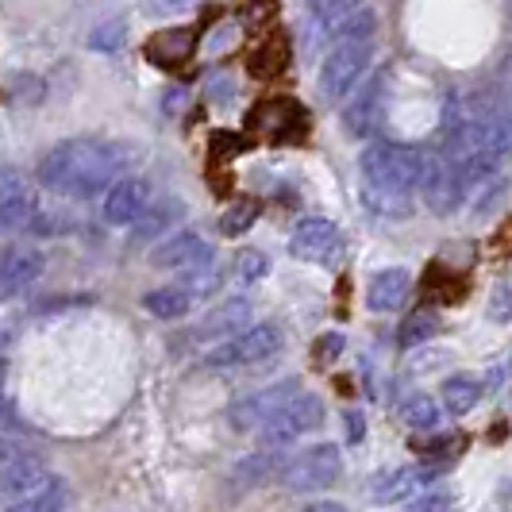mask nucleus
<instances>
[{
	"label": "nucleus",
	"instance_id": "nucleus-3",
	"mask_svg": "<svg viewBox=\"0 0 512 512\" xmlns=\"http://www.w3.org/2000/svg\"><path fill=\"white\" fill-rule=\"evenodd\" d=\"M374 58V35H339L320 66V93L324 101H343L362 81L366 66Z\"/></svg>",
	"mask_w": 512,
	"mask_h": 512
},
{
	"label": "nucleus",
	"instance_id": "nucleus-6",
	"mask_svg": "<svg viewBox=\"0 0 512 512\" xmlns=\"http://www.w3.org/2000/svg\"><path fill=\"white\" fill-rule=\"evenodd\" d=\"M58 482V474L47 470V462L31 451H20L16 443H0V493L4 501H20L31 493H43Z\"/></svg>",
	"mask_w": 512,
	"mask_h": 512
},
{
	"label": "nucleus",
	"instance_id": "nucleus-1",
	"mask_svg": "<svg viewBox=\"0 0 512 512\" xmlns=\"http://www.w3.org/2000/svg\"><path fill=\"white\" fill-rule=\"evenodd\" d=\"M124 166H128V151L120 143L81 135V139H66L43 154L39 185L58 193V197L89 201V197L108 193L120 181Z\"/></svg>",
	"mask_w": 512,
	"mask_h": 512
},
{
	"label": "nucleus",
	"instance_id": "nucleus-20",
	"mask_svg": "<svg viewBox=\"0 0 512 512\" xmlns=\"http://www.w3.org/2000/svg\"><path fill=\"white\" fill-rule=\"evenodd\" d=\"M362 8V0H308V24L316 39H332V31L343 20H351Z\"/></svg>",
	"mask_w": 512,
	"mask_h": 512
},
{
	"label": "nucleus",
	"instance_id": "nucleus-26",
	"mask_svg": "<svg viewBox=\"0 0 512 512\" xmlns=\"http://www.w3.org/2000/svg\"><path fill=\"white\" fill-rule=\"evenodd\" d=\"M66 501H70V489L58 478L51 489L43 493H31V497H20V501H8L4 512H66Z\"/></svg>",
	"mask_w": 512,
	"mask_h": 512
},
{
	"label": "nucleus",
	"instance_id": "nucleus-8",
	"mask_svg": "<svg viewBox=\"0 0 512 512\" xmlns=\"http://www.w3.org/2000/svg\"><path fill=\"white\" fill-rule=\"evenodd\" d=\"M385 97H389V77L370 74L351 89V97L343 104V128L355 139H370L374 131L382 128L385 120Z\"/></svg>",
	"mask_w": 512,
	"mask_h": 512
},
{
	"label": "nucleus",
	"instance_id": "nucleus-40",
	"mask_svg": "<svg viewBox=\"0 0 512 512\" xmlns=\"http://www.w3.org/2000/svg\"><path fill=\"white\" fill-rule=\"evenodd\" d=\"M231 93H235L231 81H212V101H231Z\"/></svg>",
	"mask_w": 512,
	"mask_h": 512
},
{
	"label": "nucleus",
	"instance_id": "nucleus-28",
	"mask_svg": "<svg viewBox=\"0 0 512 512\" xmlns=\"http://www.w3.org/2000/svg\"><path fill=\"white\" fill-rule=\"evenodd\" d=\"M258 220V205L255 201H235V205L224 208V216H220V231L224 235H243V231H251Z\"/></svg>",
	"mask_w": 512,
	"mask_h": 512
},
{
	"label": "nucleus",
	"instance_id": "nucleus-32",
	"mask_svg": "<svg viewBox=\"0 0 512 512\" xmlns=\"http://www.w3.org/2000/svg\"><path fill=\"white\" fill-rule=\"evenodd\" d=\"M235 270H239L243 282H258V278L270 274V258L262 255V251H243V255L235 258Z\"/></svg>",
	"mask_w": 512,
	"mask_h": 512
},
{
	"label": "nucleus",
	"instance_id": "nucleus-35",
	"mask_svg": "<svg viewBox=\"0 0 512 512\" xmlns=\"http://www.w3.org/2000/svg\"><path fill=\"white\" fill-rule=\"evenodd\" d=\"M239 43V24H216L212 27V35H208V43H205V51L216 58V54H228L231 47Z\"/></svg>",
	"mask_w": 512,
	"mask_h": 512
},
{
	"label": "nucleus",
	"instance_id": "nucleus-11",
	"mask_svg": "<svg viewBox=\"0 0 512 512\" xmlns=\"http://www.w3.org/2000/svg\"><path fill=\"white\" fill-rule=\"evenodd\" d=\"M35 216H39V201H35V189L24 170H16V166L0 170V235L31 231Z\"/></svg>",
	"mask_w": 512,
	"mask_h": 512
},
{
	"label": "nucleus",
	"instance_id": "nucleus-17",
	"mask_svg": "<svg viewBox=\"0 0 512 512\" xmlns=\"http://www.w3.org/2000/svg\"><path fill=\"white\" fill-rule=\"evenodd\" d=\"M412 297V274L401 270V266H389V270H378L370 285H366V305L374 312H397L405 308Z\"/></svg>",
	"mask_w": 512,
	"mask_h": 512
},
{
	"label": "nucleus",
	"instance_id": "nucleus-22",
	"mask_svg": "<svg viewBox=\"0 0 512 512\" xmlns=\"http://www.w3.org/2000/svg\"><path fill=\"white\" fill-rule=\"evenodd\" d=\"M143 305L158 320H181L193 308V289L189 285H162V289H154V293L143 297Z\"/></svg>",
	"mask_w": 512,
	"mask_h": 512
},
{
	"label": "nucleus",
	"instance_id": "nucleus-23",
	"mask_svg": "<svg viewBox=\"0 0 512 512\" xmlns=\"http://www.w3.org/2000/svg\"><path fill=\"white\" fill-rule=\"evenodd\" d=\"M247 320H251V305L247 301H228V305H220L216 312H208V320L193 335L197 339H220V335L228 332H239Z\"/></svg>",
	"mask_w": 512,
	"mask_h": 512
},
{
	"label": "nucleus",
	"instance_id": "nucleus-37",
	"mask_svg": "<svg viewBox=\"0 0 512 512\" xmlns=\"http://www.w3.org/2000/svg\"><path fill=\"white\" fill-rule=\"evenodd\" d=\"M489 320H493V324H509L512 320V285H497V289H493Z\"/></svg>",
	"mask_w": 512,
	"mask_h": 512
},
{
	"label": "nucleus",
	"instance_id": "nucleus-10",
	"mask_svg": "<svg viewBox=\"0 0 512 512\" xmlns=\"http://www.w3.org/2000/svg\"><path fill=\"white\" fill-rule=\"evenodd\" d=\"M301 393V385L293 382H278V385H266V389H258L251 397H243V401H235L228 409V420L235 432H262L278 412L293 401Z\"/></svg>",
	"mask_w": 512,
	"mask_h": 512
},
{
	"label": "nucleus",
	"instance_id": "nucleus-19",
	"mask_svg": "<svg viewBox=\"0 0 512 512\" xmlns=\"http://www.w3.org/2000/svg\"><path fill=\"white\" fill-rule=\"evenodd\" d=\"M193 47H197L193 31L170 27V31H158L151 43H147V58H151L154 66H181V62H189Z\"/></svg>",
	"mask_w": 512,
	"mask_h": 512
},
{
	"label": "nucleus",
	"instance_id": "nucleus-15",
	"mask_svg": "<svg viewBox=\"0 0 512 512\" xmlns=\"http://www.w3.org/2000/svg\"><path fill=\"white\" fill-rule=\"evenodd\" d=\"M251 128L266 131L270 139H301L305 135V108L297 101H266L251 112Z\"/></svg>",
	"mask_w": 512,
	"mask_h": 512
},
{
	"label": "nucleus",
	"instance_id": "nucleus-36",
	"mask_svg": "<svg viewBox=\"0 0 512 512\" xmlns=\"http://www.w3.org/2000/svg\"><path fill=\"white\" fill-rule=\"evenodd\" d=\"M189 8H193V0H143V16H151V20L185 16Z\"/></svg>",
	"mask_w": 512,
	"mask_h": 512
},
{
	"label": "nucleus",
	"instance_id": "nucleus-12",
	"mask_svg": "<svg viewBox=\"0 0 512 512\" xmlns=\"http://www.w3.org/2000/svg\"><path fill=\"white\" fill-rule=\"evenodd\" d=\"M289 255L316 266H332L343 255V231L324 216H305L289 235Z\"/></svg>",
	"mask_w": 512,
	"mask_h": 512
},
{
	"label": "nucleus",
	"instance_id": "nucleus-24",
	"mask_svg": "<svg viewBox=\"0 0 512 512\" xmlns=\"http://www.w3.org/2000/svg\"><path fill=\"white\" fill-rule=\"evenodd\" d=\"M439 332H443V320H439L436 308H416V312H409V316L401 320L397 343H401V347H420V343L436 339Z\"/></svg>",
	"mask_w": 512,
	"mask_h": 512
},
{
	"label": "nucleus",
	"instance_id": "nucleus-4",
	"mask_svg": "<svg viewBox=\"0 0 512 512\" xmlns=\"http://www.w3.org/2000/svg\"><path fill=\"white\" fill-rule=\"evenodd\" d=\"M285 347V335L278 324H255L243 335H235L228 343H220L201 366L205 370H231V366H255V362L274 359Z\"/></svg>",
	"mask_w": 512,
	"mask_h": 512
},
{
	"label": "nucleus",
	"instance_id": "nucleus-34",
	"mask_svg": "<svg viewBox=\"0 0 512 512\" xmlns=\"http://www.w3.org/2000/svg\"><path fill=\"white\" fill-rule=\"evenodd\" d=\"M416 451H420V459L447 462L451 455H459V451H462V436H451V439H428V443H420Z\"/></svg>",
	"mask_w": 512,
	"mask_h": 512
},
{
	"label": "nucleus",
	"instance_id": "nucleus-27",
	"mask_svg": "<svg viewBox=\"0 0 512 512\" xmlns=\"http://www.w3.org/2000/svg\"><path fill=\"white\" fill-rule=\"evenodd\" d=\"M401 416H405L409 428H436L443 412H439V405L428 397V393H412L409 401L401 405Z\"/></svg>",
	"mask_w": 512,
	"mask_h": 512
},
{
	"label": "nucleus",
	"instance_id": "nucleus-18",
	"mask_svg": "<svg viewBox=\"0 0 512 512\" xmlns=\"http://www.w3.org/2000/svg\"><path fill=\"white\" fill-rule=\"evenodd\" d=\"M39 274H43V255L39 251H27V247L8 251L4 262H0V297L24 293L27 285L39 282Z\"/></svg>",
	"mask_w": 512,
	"mask_h": 512
},
{
	"label": "nucleus",
	"instance_id": "nucleus-7",
	"mask_svg": "<svg viewBox=\"0 0 512 512\" xmlns=\"http://www.w3.org/2000/svg\"><path fill=\"white\" fill-rule=\"evenodd\" d=\"M343 474V459H339V447L335 443H316L301 451L293 462L282 466V486L293 493H316V489H328L339 482Z\"/></svg>",
	"mask_w": 512,
	"mask_h": 512
},
{
	"label": "nucleus",
	"instance_id": "nucleus-13",
	"mask_svg": "<svg viewBox=\"0 0 512 512\" xmlns=\"http://www.w3.org/2000/svg\"><path fill=\"white\" fill-rule=\"evenodd\" d=\"M154 266L162 270H181V274H205L212 266V247L208 239H201L197 231H178L174 239L158 243V251L151 255Z\"/></svg>",
	"mask_w": 512,
	"mask_h": 512
},
{
	"label": "nucleus",
	"instance_id": "nucleus-16",
	"mask_svg": "<svg viewBox=\"0 0 512 512\" xmlns=\"http://www.w3.org/2000/svg\"><path fill=\"white\" fill-rule=\"evenodd\" d=\"M439 470H443V462H436V466H401V470H389V474H382V478L374 482V501H378V505L409 501L412 493H416V486L436 482Z\"/></svg>",
	"mask_w": 512,
	"mask_h": 512
},
{
	"label": "nucleus",
	"instance_id": "nucleus-14",
	"mask_svg": "<svg viewBox=\"0 0 512 512\" xmlns=\"http://www.w3.org/2000/svg\"><path fill=\"white\" fill-rule=\"evenodd\" d=\"M151 208V185L143 178H120L104 193V220L108 224H135Z\"/></svg>",
	"mask_w": 512,
	"mask_h": 512
},
{
	"label": "nucleus",
	"instance_id": "nucleus-9",
	"mask_svg": "<svg viewBox=\"0 0 512 512\" xmlns=\"http://www.w3.org/2000/svg\"><path fill=\"white\" fill-rule=\"evenodd\" d=\"M324 424V401L316 393H297L266 428H262V447H285L293 439L308 436Z\"/></svg>",
	"mask_w": 512,
	"mask_h": 512
},
{
	"label": "nucleus",
	"instance_id": "nucleus-29",
	"mask_svg": "<svg viewBox=\"0 0 512 512\" xmlns=\"http://www.w3.org/2000/svg\"><path fill=\"white\" fill-rule=\"evenodd\" d=\"M285 62H289V43H285V39H270V43L255 54L251 70H255L258 77H274L285 70Z\"/></svg>",
	"mask_w": 512,
	"mask_h": 512
},
{
	"label": "nucleus",
	"instance_id": "nucleus-30",
	"mask_svg": "<svg viewBox=\"0 0 512 512\" xmlns=\"http://www.w3.org/2000/svg\"><path fill=\"white\" fill-rule=\"evenodd\" d=\"M4 378H8V366L0 359V432H8V436H27L31 424L12 409V401H8V382H4Z\"/></svg>",
	"mask_w": 512,
	"mask_h": 512
},
{
	"label": "nucleus",
	"instance_id": "nucleus-21",
	"mask_svg": "<svg viewBox=\"0 0 512 512\" xmlns=\"http://www.w3.org/2000/svg\"><path fill=\"white\" fill-rule=\"evenodd\" d=\"M181 216H185V208H181L178 197H162L158 205H151L139 220H135V228H131V235L139 239V243H147V239H158L166 228H174Z\"/></svg>",
	"mask_w": 512,
	"mask_h": 512
},
{
	"label": "nucleus",
	"instance_id": "nucleus-39",
	"mask_svg": "<svg viewBox=\"0 0 512 512\" xmlns=\"http://www.w3.org/2000/svg\"><path fill=\"white\" fill-rule=\"evenodd\" d=\"M343 428H347V443H362L366 439V420H362L359 409L343 412Z\"/></svg>",
	"mask_w": 512,
	"mask_h": 512
},
{
	"label": "nucleus",
	"instance_id": "nucleus-2",
	"mask_svg": "<svg viewBox=\"0 0 512 512\" xmlns=\"http://www.w3.org/2000/svg\"><path fill=\"white\" fill-rule=\"evenodd\" d=\"M362 201L370 212L401 220L412 212V197L424 178V151L409 143H370L359 158Z\"/></svg>",
	"mask_w": 512,
	"mask_h": 512
},
{
	"label": "nucleus",
	"instance_id": "nucleus-41",
	"mask_svg": "<svg viewBox=\"0 0 512 512\" xmlns=\"http://www.w3.org/2000/svg\"><path fill=\"white\" fill-rule=\"evenodd\" d=\"M305 512H347L339 501H316V505H308Z\"/></svg>",
	"mask_w": 512,
	"mask_h": 512
},
{
	"label": "nucleus",
	"instance_id": "nucleus-31",
	"mask_svg": "<svg viewBox=\"0 0 512 512\" xmlns=\"http://www.w3.org/2000/svg\"><path fill=\"white\" fill-rule=\"evenodd\" d=\"M124 39H128V24L116 16V20H108V24L93 27V35H89V47H93V51L112 54V51H120V47H124Z\"/></svg>",
	"mask_w": 512,
	"mask_h": 512
},
{
	"label": "nucleus",
	"instance_id": "nucleus-5",
	"mask_svg": "<svg viewBox=\"0 0 512 512\" xmlns=\"http://www.w3.org/2000/svg\"><path fill=\"white\" fill-rule=\"evenodd\" d=\"M420 193H424V205L432 208L436 216H451L462 205V197L470 193L466 178H462L459 162L451 154L436 147L432 154H424V178H420Z\"/></svg>",
	"mask_w": 512,
	"mask_h": 512
},
{
	"label": "nucleus",
	"instance_id": "nucleus-33",
	"mask_svg": "<svg viewBox=\"0 0 512 512\" xmlns=\"http://www.w3.org/2000/svg\"><path fill=\"white\" fill-rule=\"evenodd\" d=\"M343 347H347V343H343V335L339 332L320 335V339L312 343V362H316V366H332V362L343 355Z\"/></svg>",
	"mask_w": 512,
	"mask_h": 512
},
{
	"label": "nucleus",
	"instance_id": "nucleus-25",
	"mask_svg": "<svg viewBox=\"0 0 512 512\" xmlns=\"http://www.w3.org/2000/svg\"><path fill=\"white\" fill-rule=\"evenodd\" d=\"M478 397H482V382L474 374H451L443 382V405H447L451 416H466L478 405Z\"/></svg>",
	"mask_w": 512,
	"mask_h": 512
},
{
	"label": "nucleus",
	"instance_id": "nucleus-38",
	"mask_svg": "<svg viewBox=\"0 0 512 512\" xmlns=\"http://www.w3.org/2000/svg\"><path fill=\"white\" fill-rule=\"evenodd\" d=\"M447 505H451L447 493H428V497H416L405 512H447Z\"/></svg>",
	"mask_w": 512,
	"mask_h": 512
}]
</instances>
